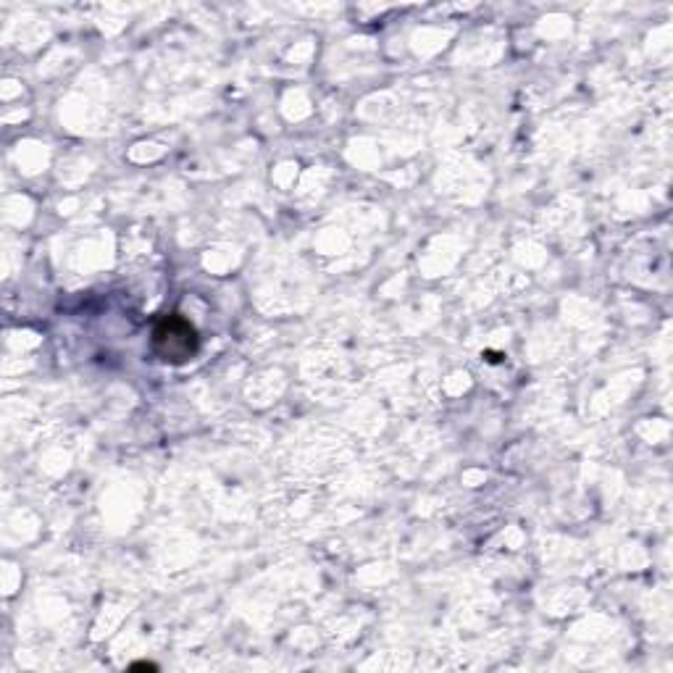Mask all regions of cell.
Segmentation results:
<instances>
[{"label": "cell", "instance_id": "6da1fadb", "mask_svg": "<svg viewBox=\"0 0 673 673\" xmlns=\"http://www.w3.org/2000/svg\"><path fill=\"white\" fill-rule=\"evenodd\" d=\"M153 342L155 351L164 355V361H187L198 347L196 329L182 319H174V316H168L155 327Z\"/></svg>", "mask_w": 673, "mask_h": 673}]
</instances>
